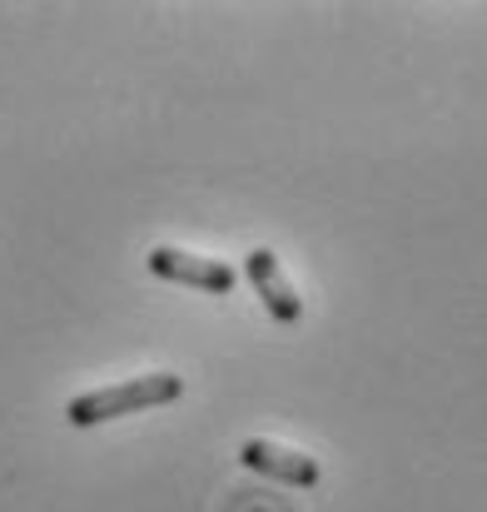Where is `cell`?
Masks as SVG:
<instances>
[{"mask_svg":"<svg viewBox=\"0 0 487 512\" xmlns=\"http://www.w3.org/2000/svg\"><path fill=\"white\" fill-rule=\"evenodd\" d=\"M244 274H249V284H254V289H259V299H264V309H269L279 324H299V319H304V304H299L294 284L284 279V269H279L274 249H254V254L244 259Z\"/></svg>","mask_w":487,"mask_h":512,"instance_id":"4","label":"cell"},{"mask_svg":"<svg viewBox=\"0 0 487 512\" xmlns=\"http://www.w3.org/2000/svg\"><path fill=\"white\" fill-rule=\"evenodd\" d=\"M179 393H184L179 373H140L130 383H115V388H95V393L70 398L65 418L75 428H95V423H110V418H125V413H145V408L174 403Z\"/></svg>","mask_w":487,"mask_h":512,"instance_id":"1","label":"cell"},{"mask_svg":"<svg viewBox=\"0 0 487 512\" xmlns=\"http://www.w3.org/2000/svg\"><path fill=\"white\" fill-rule=\"evenodd\" d=\"M244 468L264 473V478H279V483H294V488H314L319 483V463L299 448H284V443H269V438H249L239 448Z\"/></svg>","mask_w":487,"mask_h":512,"instance_id":"3","label":"cell"},{"mask_svg":"<svg viewBox=\"0 0 487 512\" xmlns=\"http://www.w3.org/2000/svg\"><path fill=\"white\" fill-rule=\"evenodd\" d=\"M150 269L169 279V284H189V289H204V294H234L239 274L219 259H199V254H184V249H150Z\"/></svg>","mask_w":487,"mask_h":512,"instance_id":"2","label":"cell"}]
</instances>
